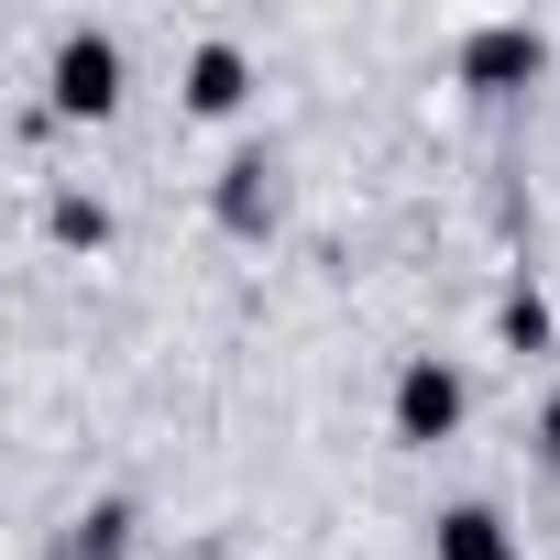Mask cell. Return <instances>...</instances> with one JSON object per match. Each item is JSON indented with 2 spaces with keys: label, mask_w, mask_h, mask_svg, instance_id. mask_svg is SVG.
Returning a JSON list of instances; mask_svg holds the SVG:
<instances>
[{
  "label": "cell",
  "mask_w": 560,
  "mask_h": 560,
  "mask_svg": "<svg viewBox=\"0 0 560 560\" xmlns=\"http://www.w3.org/2000/svg\"><path fill=\"white\" fill-rule=\"evenodd\" d=\"M451 67H462V89L516 100V89H538V78H549V34H538V23H472V34L451 45Z\"/></svg>",
  "instance_id": "3957f363"
},
{
  "label": "cell",
  "mask_w": 560,
  "mask_h": 560,
  "mask_svg": "<svg viewBox=\"0 0 560 560\" xmlns=\"http://www.w3.org/2000/svg\"><path fill=\"white\" fill-rule=\"evenodd\" d=\"M462 418H472L462 363H451V352H407V363H396V396H385V429H396L407 451H440V440H462Z\"/></svg>",
  "instance_id": "7a4b0ae2"
},
{
  "label": "cell",
  "mask_w": 560,
  "mask_h": 560,
  "mask_svg": "<svg viewBox=\"0 0 560 560\" xmlns=\"http://www.w3.org/2000/svg\"><path fill=\"white\" fill-rule=\"evenodd\" d=\"M45 231H56L67 253H110V231H121V220H110V198H89V187H56V198H45Z\"/></svg>",
  "instance_id": "9c48e42d"
},
{
  "label": "cell",
  "mask_w": 560,
  "mask_h": 560,
  "mask_svg": "<svg viewBox=\"0 0 560 560\" xmlns=\"http://www.w3.org/2000/svg\"><path fill=\"white\" fill-rule=\"evenodd\" d=\"M429 560H527V538H516V516H505V505L462 494V505H440V516H429Z\"/></svg>",
  "instance_id": "8992f818"
},
{
  "label": "cell",
  "mask_w": 560,
  "mask_h": 560,
  "mask_svg": "<svg viewBox=\"0 0 560 560\" xmlns=\"http://www.w3.org/2000/svg\"><path fill=\"white\" fill-rule=\"evenodd\" d=\"M494 341H505V352H516V363H527V352H549V341H560V308H549V298H538V287H527V275H516V287H505V298H494Z\"/></svg>",
  "instance_id": "ba28073f"
},
{
  "label": "cell",
  "mask_w": 560,
  "mask_h": 560,
  "mask_svg": "<svg viewBox=\"0 0 560 560\" xmlns=\"http://www.w3.org/2000/svg\"><path fill=\"white\" fill-rule=\"evenodd\" d=\"M132 538H143V516H132V494H100V505H78V516H67V538H56V560H132Z\"/></svg>",
  "instance_id": "52a82bcc"
},
{
  "label": "cell",
  "mask_w": 560,
  "mask_h": 560,
  "mask_svg": "<svg viewBox=\"0 0 560 560\" xmlns=\"http://www.w3.org/2000/svg\"><path fill=\"white\" fill-rule=\"evenodd\" d=\"M176 100H187L198 121H231V110L253 100V56H242L231 34H209V45H187V67H176Z\"/></svg>",
  "instance_id": "5b68a950"
},
{
  "label": "cell",
  "mask_w": 560,
  "mask_h": 560,
  "mask_svg": "<svg viewBox=\"0 0 560 560\" xmlns=\"http://www.w3.org/2000/svg\"><path fill=\"white\" fill-rule=\"evenodd\" d=\"M275 209H287V165H275V143H242V154L209 176V220H220L231 242H264Z\"/></svg>",
  "instance_id": "277c9868"
},
{
  "label": "cell",
  "mask_w": 560,
  "mask_h": 560,
  "mask_svg": "<svg viewBox=\"0 0 560 560\" xmlns=\"http://www.w3.org/2000/svg\"><path fill=\"white\" fill-rule=\"evenodd\" d=\"M527 440H538V462H549V472H560V385H549V396H538V418H527Z\"/></svg>",
  "instance_id": "30bf717a"
},
{
  "label": "cell",
  "mask_w": 560,
  "mask_h": 560,
  "mask_svg": "<svg viewBox=\"0 0 560 560\" xmlns=\"http://www.w3.org/2000/svg\"><path fill=\"white\" fill-rule=\"evenodd\" d=\"M121 89H132L121 34H110V23H67V34H56V67H45L56 121H110V110H121Z\"/></svg>",
  "instance_id": "6da1fadb"
}]
</instances>
